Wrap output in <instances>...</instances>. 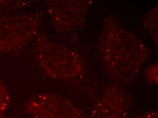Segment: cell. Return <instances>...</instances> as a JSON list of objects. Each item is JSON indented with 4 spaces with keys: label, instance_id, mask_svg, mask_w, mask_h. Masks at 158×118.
Segmentation results:
<instances>
[{
    "label": "cell",
    "instance_id": "1",
    "mask_svg": "<svg viewBox=\"0 0 158 118\" xmlns=\"http://www.w3.org/2000/svg\"><path fill=\"white\" fill-rule=\"evenodd\" d=\"M24 113L34 118H84L82 110L60 96L42 93L33 97Z\"/></svg>",
    "mask_w": 158,
    "mask_h": 118
},
{
    "label": "cell",
    "instance_id": "3",
    "mask_svg": "<svg viewBox=\"0 0 158 118\" xmlns=\"http://www.w3.org/2000/svg\"><path fill=\"white\" fill-rule=\"evenodd\" d=\"M10 103V97L5 84L0 80V118H4L5 114Z\"/></svg>",
    "mask_w": 158,
    "mask_h": 118
},
{
    "label": "cell",
    "instance_id": "2",
    "mask_svg": "<svg viewBox=\"0 0 158 118\" xmlns=\"http://www.w3.org/2000/svg\"><path fill=\"white\" fill-rule=\"evenodd\" d=\"M127 104L120 89L110 88L96 103L89 118H126Z\"/></svg>",
    "mask_w": 158,
    "mask_h": 118
},
{
    "label": "cell",
    "instance_id": "5",
    "mask_svg": "<svg viewBox=\"0 0 158 118\" xmlns=\"http://www.w3.org/2000/svg\"><path fill=\"white\" fill-rule=\"evenodd\" d=\"M142 118H158L157 111H152L145 114Z\"/></svg>",
    "mask_w": 158,
    "mask_h": 118
},
{
    "label": "cell",
    "instance_id": "4",
    "mask_svg": "<svg viewBox=\"0 0 158 118\" xmlns=\"http://www.w3.org/2000/svg\"><path fill=\"white\" fill-rule=\"evenodd\" d=\"M146 79L148 82L152 84H156L158 82V67L155 65L150 67L146 71Z\"/></svg>",
    "mask_w": 158,
    "mask_h": 118
}]
</instances>
